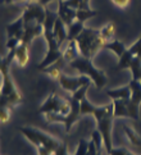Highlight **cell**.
Returning a JSON list of instances; mask_svg holds the SVG:
<instances>
[{"label":"cell","mask_w":141,"mask_h":155,"mask_svg":"<svg viewBox=\"0 0 141 155\" xmlns=\"http://www.w3.org/2000/svg\"><path fill=\"white\" fill-rule=\"evenodd\" d=\"M112 154H113V155H131L129 153H127L126 150H123V149H117V150H112Z\"/></svg>","instance_id":"cell-19"},{"label":"cell","mask_w":141,"mask_h":155,"mask_svg":"<svg viewBox=\"0 0 141 155\" xmlns=\"http://www.w3.org/2000/svg\"><path fill=\"white\" fill-rule=\"evenodd\" d=\"M14 58H15L17 63H18L21 67H23V65L27 64L28 59H30V55H28V49H27V44H23V42L18 44V46L14 49Z\"/></svg>","instance_id":"cell-6"},{"label":"cell","mask_w":141,"mask_h":155,"mask_svg":"<svg viewBox=\"0 0 141 155\" xmlns=\"http://www.w3.org/2000/svg\"><path fill=\"white\" fill-rule=\"evenodd\" d=\"M113 115H114V118H117V117H128L129 118V112H128L126 100H121V99L114 100V103H113Z\"/></svg>","instance_id":"cell-8"},{"label":"cell","mask_w":141,"mask_h":155,"mask_svg":"<svg viewBox=\"0 0 141 155\" xmlns=\"http://www.w3.org/2000/svg\"><path fill=\"white\" fill-rule=\"evenodd\" d=\"M128 51L131 53L132 57L140 58V59H141V36L139 37V40L135 42L131 48H128Z\"/></svg>","instance_id":"cell-15"},{"label":"cell","mask_w":141,"mask_h":155,"mask_svg":"<svg viewBox=\"0 0 141 155\" xmlns=\"http://www.w3.org/2000/svg\"><path fill=\"white\" fill-rule=\"evenodd\" d=\"M76 44L82 57L91 59L101 48H104L105 42L100 37V31L85 27L81 34L77 36Z\"/></svg>","instance_id":"cell-1"},{"label":"cell","mask_w":141,"mask_h":155,"mask_svg":"<svg viewBox=\"0 0 141 155\" xmlns=\"http://www.w3.org/2000/svg\"><path fill=\"white\" fill-rule=\"evenodd\" d=\"M85 28V23L83 22H80V21H75L72 25H69L68 26V40L71 41V40H76L77 38V36L81 34L82 32V30Z\"/></svg>","instance_id":"cell-11"},{"label":"cell","mask_w":141,"mask_h":155,"mask_svg":"<svg viewBox=\"0 0 141 155\" xmlns=\"http://www.w3.org/2000/svg\"><path fill=\"white\" fill-rule=\"evenodd\" d=\"M52 31H53V36H54V38L56 40V42H58L59 46L62 45V42H63L65 38L68 37V31L65 30V23L59 17L55 19Z\"/></svg>","instance_id":"cell-5"},{"label":"cell","mask_w":141,"mask_h":155,"mask_svg":"<svg viewBox=\"0 0 141 155\" xmlns=\"http://www.w3.org/2000/svg\"><path fill=\"white\" fill-rule=\"evenodd\" d=\"M123 130H125L126 135H127V137H128V140H129V142H131L132 145H135V146H141V138H140V136L136 134V132H135L132 128L127 127V126L123 127Z\"/></svg>","instance_id":"cell-14"},{"label":"cell","mask_w":141,"mask_h":155,"mask_svg":"<svg viewBox=\"0 0 141 155\" xmlns=\"http://www.w3.org/2000/svg\"><path fill=\"white\" fill-rule=\"evenodd\" d=\"M100 31V37L103 38V41L106 42H110L113 40H116V25L114 22H108L105 23L103 27H101Z\"/></svg>","instance_id":"cell-7"},{"label":"cell","mask_w":141,"mask_h":155,"mask_svg":"<svg viewBox=\"0 0 141 155\" xmlns=\"http://www.w3.org/2000/svg\"><path fill=\"white\" fill-rule=\"evenodd\" d=\"M52 2H59V0H40V3L41 5H44V7H48L49 5V3H52Z\"/></svg>","instance_id":"cell-20"},{"label":"cell","mask_w":141,"mask_h":155,"mask_svg":"<svg viewBox=\"0 0 141 155\" xmlns=\"http://www.w3.org/2000/svg\"><path fill=\"white\" fill-rule=\"evenodd\" d=\"M10 118V112L7 107L0 105V123H7Z\"/></svg>","instance_id":"cell-16"},{"label":"cell","mask_w":141,"mask_h":155,"mask_svg":"<svg viewBox=\"0 0 141 155\" xmlns=\"http://www.w3.org/2000/svg\"><path fill=\"white\" fill-rule=\"evenodd\" d=\"M63 57H64V59L67 60V62H69V63L80 57V50H78V48H77L76 40H71L68 42V45H67L65 50L63 53Z\"/></svg>","instance_id":"cell-9"},{"label":"cell","mask_w":141,"mask_h":155,"mask_svg":"<svg viewBox=\"0 0 141 155\" xmlns=\"http://www.w3.org/2000/svg\"><path fill=\"white\" fill-rule=\"evenodd\" d=\"M92 142L96 145V147L98 149H100V143L103 142V136H101V134H100V131L99 130H96V131H94V134H92Z\"/></svg>","instance_id":"cell-17"},{"label":"cell","mask_w":141,"mask_h":155,"mask_svg":"<svg viewBox=\"0 0 141 155\" xmlns=\"http://www.w3.org/2000/svg\"><path fill=\"white\" fill-rule=\"evenodd\" d=\"M104 48L106 49H109V50H112L113 53H114L118 58H121L123 54H125V51L127 50L126 46L123 45V44L121 41H118V40H113L110 42H106L104 44Z\"/></svg>","instance_id":"cell-12"},{"label":"cell","mask_w":141,"mask_h":155,"mask_svg":"<svg viewBox=\"0 0 141 155\" xmlns=\"http://www.w3.org/2000/svg\"><path fill=\"white\" fill-rule=\"evenodd\" d=\"M59 82L63 88H65L67 91H71V92H75L77 91L80 87L87 85V84H91V80L87 76H80V77H67L60 74L59 77Z\"/></svg>","instance_id":"cell-3"},{"label":"cell","mask_w":141,"mask_h":155,"mask_svg":"<svg viewBox=\"0 0 141 155\" xmlns=\"http://www.w3.org/2000/svg\"><path fill=\"white\" fill-rule=\"evenodd\" d=\"M110 2L116 5V7H118V8H121V9H125V8H127L128 5H129V3H131V0H110Z\"/></svg>","instance_id":"cell-18"},{"label":"cell","mask_w":141,"mask_h":155,"mask_svg":"<svg viewBox=\"0 0 141 155\" xmlns=\"http://www.w3.org/2000/svg\"><path fill=\"white\" fill-rule=\"evenodd\" d=\"M108 95L117 100V99H121V100H128L131 97V88L129 86H125L122 88H116V90H109Z\"/></svg>","instance_id":"cell-10"},{"label":"cell","mask_w":141,"mask_h":155,"mask_svg":"<svg viewBox=\"0 0 141 155\" xmlns=\"http://www.w3.org/2000/svg\"><path fill=\"white\" fill-rule=\"evenodd\" d=\"M96 14H98V12L96 10H92V9H77L76 10V19L85 23L87 19L95 17Z\"/></svg>","instance_id":"cell-13"},{"label":"cell","mask_w":141,"mask_h":155,"mask_svg":"<svg viewBox=\"0 0 141 155\" xmlns=\"http://www.w3.org/2000/svg\"><path fill=\"white\" fill-rule=\"evenodd\" d=\"M71 65L75 69H77L80 73H82L83 76H87L98 88H103L105 86L106 77L104 74V72L95 68L91 63V59L85 58L81 55V57H78L77 59L73 60V62H71Z\"/></svg>","instance_id":"cell-2"},{"label":"cell","mask_w":141,"mask_h":155,"mask_svg":"<svg viewBox=\"0 0 141 155\" xmlns=\"http://www.w3.org/2000/svg\"><path fill=\"white\" fill-rule=\"evenodd\" d=\"M58 17L67 26H69L76 21V9L68 7L64 3V0H59L58 2Z\"/></svg>","instance_id":"cell-4"}]
</instances>
